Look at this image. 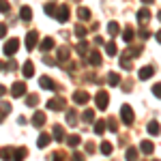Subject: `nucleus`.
I'll return each instance as SVG.
<instances>
[{
  "label": "nucleus",
  "mask_w": 161,
  "mask_h": 161,
  "mask_svg": "<svg viewBox=\"0 0 161 161\" xmlns=\"http://www.w3.org/2000/svg\"><path fill=\"white\" fill-rule=\"evenodd\" d=\"M0 13H9V2L7 0H0Z\"/></svg>",
  "instance_id": "nucleus-42"
},
{
  "label": "nucleus",
  "mask_w": 161,
  "mask_h": 161,
  "mask_svg": "<svg viewBox=\"0 0 161 161\" xmlns=\"http://www.w3.org/2000/svg\"><path fill=\"white\" fill-rule=\"evenodd\" d=\"M92 120H95V112L86 110V112H84V123H92Z\"/></svg>",
  "instance_id": "nucleus-35"
},
{
  "label": "nucleus",
  "mask_w": 161,
  "mask_h": 161,
  "mask_svg": "<svg viewBox=\"0 0 161 161\" xmlns=\"http://www.w3.org/2000/svg\"><path fill=\"white\" fill-rule=\"evenodd\" d=\"M150 37V32L148 30H144V28H142V30H140V39H148Z\"/></svg>",
  "instance_id": "nucleus-46"
},
{
  "label": "nucleus",
  "mask_w": 161,
  "mask_h": 161,
  "mask_svg": "<svg viewBox=\"0 0 161 161\" xmlns=\"http://www.w3.org/2000/svg\"><path fill=\"white\" fill-rule=\"evenodd\" d=\"M148 19H150V11L148 9H140V11H137V22H140V24L148 22Z\"/></svg>",
  "instance_id": "nucleus-18"
},
{
  "label": "nucleus",
  "mask_w": 161,
  "mask_h": 161,
  "mask_svg": "<svg viewBox=\"0 0 161 161\" xmlns=\"http://www.w3.org/2000/svg\"><path fill=\"white\" fill-rule=\"evenodd\" d=\"M88 64H92V67H99L101 64V54L99 52H90V54H88Z\"/></svg>",
  "instance_id": "nucleus-12"
},
{
  "label": "nucleus",
  "mask_w": 161,
  "mask_h": 161,
  "mask_svg": "<svg viewBox=\"0 0 161 161\" xmlns=\"http://www.w3.org/2000/svg\"><path fill=\"white\" fill-rule=\"evenodd\" d=\"M26 155H28L26 148H15V153H13V161H24Z\"/></svg>",
  "instance_id": "nucleus-19"
},
{
  "label": "nucleus",
  "mask_w": 161,
  "mask_h": 161,
  "mask_svg": "<svg viewBox=\"0 0 161 161\" xmlns=\"http://www.w3.org/2000/svg\"><path fill=\"white\" fill-rule=\"evenodd\" d=\"M80 17H82V19H88V17H90V11H88L86 7H82V9H80Z\"/></svg>",
  "instance_id": "nucleus-40"
},
{
  "label": "nucleus",
  "mask_w": 161,
  "mask_h": 161,
  "mask_svg": "<svg viewBox=\"0 0 161 161\" xmlns=\"http://www.w3.org/2000/svg\"><path fill=\"white\" fill-rule=\"evenodd\" d=\"M67 142H69V146H73V148H75V146H80L82 137L77 136V133H73V136H69V137H67Z\"/></svg>",
  "instance_id": "nucleus-24"
},
{
  "label": "nucleus",
  "mask_w": 161,
  "mask_h": 161,
  "mask_svg": "<svg viewBox=\"0 0 161 161\" xmlns=\"http://www.w3.org/2000/svg\"><path fill=\"white\" fill-rule=\"evenodd\" d=\"M120 120H123L125 125H133L136 116H133V110H131V105H123V108H120Z\"/></svg>",
  "instance_id": "nucleus-2"
},
{
  "label": "nucleus",
  "mask_w": 161,
  "mask_h": 161,
  "mask_svg": "<svg viewBox=\"0 0 161 161\" xmlns=\"http://www.w3.org/2000/svg\"><path fill=\"white\" fill-rule=\"evenodd\" d=\"M123 39L127 41V43H131V41H133V28H125L123 30Z\"/></svg>",
  "instance_id": "nucleus-26"
},
{
  "label": "nucleus",
  "mask_w": 161,
  "mask_h": 161,
  "mask_svg": "<svg viewBox=\"0 0 161 161\" xmlns=\"http://www.w3.org/2000/svg\"><path fill=\"white\" fill-rule=\"evenodd\" d=\"M9 112H11V103H7V101H2V103H0V114H2V116H7Z\"/></svg>",
  "instance_id": "nucleus-33"
},
{
  "label": "nucleus",
  "mask_w": 161,
  "mask_h": 161,
  "mask_svg": "<svg viewBox=\"0 0 161 161\" xmlns=\"http://www.w3.org/2000/svg\"><path fill=\"white\" fill-rule=\"evenodd\" d=\"M88 52V43L86 41H80V45H77V54H86Z\"/></svg>",
  "instance_id": "nucleus-37"
},
{
  "label": "nucleus",
  "mask_w": 161,
  "mask_h": 161,
  "mask_svg": "<svg viewBox=\"0 0 161 161\" xmlns=\"http://www.w3.org/2000/svg\"><path fill=\"white\" fill-rule=\"evenodd\" d=\"M125 157H127V161H136V159H137V150H136V148H127Z\"/></svg>",
  "instance_id": "nucleus-28"
},
{
  "label": "nucleus",
  "mask_w": 161,
  "mask_h": 161,
  "mask_svg": "<svg viewBox=\"0 0 161 161\" xmlns=\"http://www.w3.org/2000/svg\"><path fill=\"white\" fill-rule=\"evenodd\" d=\"M75 35L77 37H86V28L84 26H75Z\"/></svg>",
  "instance_id": "nucleus-39"
},
{
  "label": "nucleus",
  "mask_w": 161,
  "mask_h": 161,
  "mask_svg": "<svg viewBox=\"0 0 161 161\" xmlns=\"http://www.w3.org/2000/svg\"><path fill=\"white\" fill-rule=\"evenodd\" d=\"M112 150H114V146H112L110 142H103V144H101V153H103V155H112Z\"/></svg>",
  "instance_id": "nucleus-30"
},
{
  "label": "nucleus",
  "mask_w": 161,
  "mask_h": 161,
  "mask_svg": "<svg viewBox=\"0 0 161 161\" xmlns=\"http://www.w3.org/2000/svg\"><path fill=\"white\" fill-rule=\"evenodd\" d=\"M50 140H52L50 133H41V136H39V140H37V146H39V148H45V146L50 144Z\"/></svg>",
  "instance_id": "nucleus-14"
},
{
  "label": "nucleus",
  "mask_w": 161,
  "mask_h": 161,
  "mask_svg": "<svg viewBox=\"0 0 161 161\" xmlns=\"http://www.w3.org/2000/svg\"><path fill=\"white\" fill-rule=\"evenodd\" d=\"M153 73H155V69H153V67H142L137 77H140V80L144 82V80H150V77H153Z\"/></svg>",
  "instance_id": "nucleus-10"
},
{
  "label": "nucleus",
  "mask_w": 161,
  "mask_h": 161,
  "mask_svg": "<svg viewBox=\"0 0 161 161\" xmlns=\"http://www.w3.org/2000/svg\"><path fill=\"white\" fill-rule=\"evenodd\" d=\"M22 71H24V77H32V75H35V64L28 60L24 64V69H22Z\"/></svg>",
  "instance_id": "nucleus-22"
},
{
  "label": "nucleus",
  "mask_w": 161,
  "mask_h": 161,
  "mask_svg": "<svg viewBox=\"0 0 161 161\" xmlns=\"http://www.w3.org/2000/svg\"><path fill=\"white\" fill-rule=\"evenodd\" d=\"M88 99H90V95H88V92H84V90H77V92H73V103L84 105V103H88Z\"/></svg>",
  "instance_id": "nucleus-7"
},
{
  "label": "nucleus",
  "mask_w": 161,
  "mask_h": 161,
  "mask_svg": "<svg viewBox=\"0 0 161 161\" xmlns=\"http://www.w3.org/2000/svg\"><path fill=\"white\" fill-rule=\"evenodd\" d=\"M37 103H39L37 95H28V97H26V105H30V108H32V105H37Z\"/></svg>",
  "instance_id": "nucleus-34"
},
{
  "label": "nucleus",
  "mask_w": 161,
  "mask_h": 161,
  "mask_svg": "<svg viewBox=\"0 0 161 161\" xmlns=\"http://www.w3.org/2000/svg\"><path fill=\"white\" fill-rule=\"evenodd\" d=\"M67 123L71 125V127H73V125L77 123V114H75L73 110H67Z\"/></svg>",
  "instance_id": "nucleus-25"
},
{
  "label": "nucleus",
  "mask_w": 161,
  "mask_h": 161,
  "mask_svg": "<svg viewBox=\"0 0 161 161\" xmlns=\"http://www.w3.org/2000/svg\"><path fill=\"white\" fill-rule=\"evenodd\" d=\"M39 84H41V88H47V90H56V88H58V84H56V82H52L47 75H43Z\"/></svg>",
  "instance_id": "nucleus-9"
},
{
  "label": "nucleus",
  "mask_w": 161,
  "mask_h": 161,
  "mask_svg": "<svg viewBox=\"0 0 161 161\" xmlns=\"http://www.w3.org/2000/svg\"><path fill=\"white\" fill-rule=\"evenodd\" d=\"M157 17H159V22H161V11H159V13H157Z\"/></svg>",
  "instance_id": "nucleus-53"
},
{
  "label": "nucleus",
  "mask_w": 161,
  "mask_h": 161,
  "mask_svg": "<svg viewBox=\"0 0 161 161\" xmlns=\"http://www.w3.org/2000/svg\"><path fill=\"white\" fill-rule=\"evenodd\" d=\"M7 35V24H0V37H4Z\"/></svg>",
  "instance_id": "nucleus-47"
},
{
  "label": "nucleus",
  "mask_w": 161,
  "mask_h": 161,
  "mask_svg": "<svg viewBox=\"0 0 161 161\" xmlns=\"http://www.w3.org/2000/svg\"><path fill=\"white\" fill-rule=\"evenodd\" d=\"M45 13H47V15H56V13H58V11H56V4H52V2H50V4H45Z\"/></svg>",
  "instance_id": "nucleus-38"
},
{
  "label": "nucleus",
  "mask_w": 161,
  "mask_h": 161,
  "mask_svg": "<svg viewBox=\"0 0 161 161\" xmlns=\"http://www.w3.org/2000/svg\"><path fill=\"white\" fill-rule=\"evenodd\" d=\"M108 84H110V86H118V84H120V75L114 73V71L108 73Z\"/></svg>",
  "instance_id": "nucleus-20"
},
{
  "label": "nucleus",
  "mask_w": 161,
  "mask_h": 161,
  "mask_svg": "<svg viewBox=\"0 0 161 161\" xmlns=\"http://www.w3.org/2000/svg\"><path fill=\"white\" fill-rule=\"evenodd\" d=\"M142 2H146V4H153V0H142Z\"/></svg>",
  "instance_id": "nucleus-52"
},
{
  "label": "nucleus",
  "mask_w": 161,
  "mask_h": 161,
  "mask_svg": "<svg viewBox=\"0 0 161 161\" xmlns=\"http://www.w3.org/2000/svg\"><path fill=\"white\" fill-rule=\"evenodd\" d=\"M140 150H142V153H144V155H150V153H153V150H155V144H153V142H150V140H144V142H142V144H140Z\"/></svg>",
  "instance_id": "nucleus-13"
},
{
  "label": "nucleus",
  "mask_w": 161,
  "mask_h": 161,
  "mask_svg": "<svg viewBox=\"0 0 161 161\" xmlns=\"http://www.w3.org/2000/svg\"><path fill=\"white\" fill-rule=\"evenodd\" d=\"M26 92H28V90H26L24 82H15V84L11 86V95H13V97H24Z\"/></svg>",
  "instance_id": "nucleus-5"
},
{
  "label": "nucleus",
  "mask_w": 161,
  "mask_h": 161,
  "mask_svg": "<svg viewBox=\"0 0 161 161\" xmlns=\"http://www.w3.org/2000/svg\"><path fill=\"white\" fill-rule=\"evenodd\" d=\"M67 58H69V47H60V50H58V60L64 62Z\"/></svg>",
  "instance_id": "nucleus-29"
},
{
  "label": "nucleus",
  "mask_w": 161,
  "mask_h": 161,
  "mask_svg": "<svg viewBox=\"0 0 161 161\" xmlns=\"http://www.w3.org/2000/svg\"><path fill=\"white\" fill-rule=\"evenodd\" d=\"M153 95H155V97H161V82L153 86Z\"/></svg>",
  "instance_id": "nucleus-43"
},
{
  "label": "nucleus",
  "mask_w": 161,
  "mask_h": 161,
  "mask_svg": "<svg viewBox=\"0 0 161 161\" xmlns=\"http://www.w3.org/2000/svg\"><path fill=\"white\" fill-rule=\"evenodd\" d=\"M32 125H35V127L45 125V114H43V112H35V116H32Z\"/></svg>",
  "instance_id": "nucleus-15"
},
{
  "label": "nucleus",
  "mask_w": 161,
  "mask_h": 161,
  "mask_svg": "<svg viewBox=\"0 0 161 161\" xmlns=\"http://www.w3.org/2000/svg\"><path fill=\"white\" fill-rule=\"evenodd\" d=\"M64 159H67L64 153H56V155H54V161H64Z\"/></svg>",
  "instance_id": "nucleus-44"
},
{
  "label": "nucleus",
  "mask_w": 161,
  "mask_h": 161,
  "mask_svg": "<svg viewBox=\"0 0 161 161\" xmlns=\"http://www.w3.org/2000/svg\"><path fill=\"white\" fill-rule=\"evenodd\" d=\"M64 105H67V103H64V99H62V97H54V99L47 101V108H50V110H54V112L64 110Z\"/></svg>",
  "instance_id": "nucleus-4"
},
{
  "label": "nucleus",
  "mask_w": 161,
  "mask_h": 161,
  "mask_svg": "<svg viewBox=\"0 0 161 161\" xmlns=\"http://www.w3.org/2000/svg\"><path fill=\"white\" fill-rule=\"evenodd\" d=\"M86 153H95V146H92V142H88V144H86Z\"/></svg>",
  "instance_id": "nucleus-49"
},
{
  "label": "nucleus",
  "mask_w": 161,
  "mask_h": 161,
  "mask_svg": "<svg viewBox=\"0 0 161 161\" xmlns=\"http://www.w3.org/2000/svg\"><path fill=\"white\" fill-rule=\"evenodd\" d=\"M0 159H4V161H13V150L11 148H0Z\"/></svg>",
  "instance_id": "nucleus-23"
},
{
  "label": "nucleus",
  "mask_w": 161,
  "mask_h": 161,
  "mask_svg": "<svg viewBox=\"0 0 161 161\" xmlns=\"http://www.w3.org/2000/svg\"><path fill=\"white\" fill-rule=\"evenodd\" d=\"M146 131H148L150 136H159V133H161V125L157 123V120H150L148 127H146Z\"/></svg>",
  "instance_id": "nucleus-11"
},
{
  "label": "nucleus",
  "mask_w": 161,
  "mask_h": 161,
  "mask_svg": "<svg viewBox=\"0 0 161 161\" xmlns=\"http://www.w3.org/2000/svg\"><path fill=\"white\" fill-rule=\"evenodd\" d=\"M15 67H17V64H15V60H9V64H7V69H9V71H13Z\"/></svg>",
  "instance_id": "nucleus-48"
},
{
  "label": "nucleus",
  "mask_w": 161,
  "mask_h": 161,
  "mask_svg": "<svg viewBox=\"0 0 161 161\" xmlns=\"http://www.w3.org/2000/svg\"><path fill=\"white\" fill-rule=\"evenodd\" d=\"M105 52H108L110 56H114V54H116V43H114V41H110V43L105 45Z\"/></svg>",
  "instance_id": "nucleus-36"
},
{
  "label": "nucleus",
  "mask_w": 161,
  "mask_h": 161,
  "mask_svg": "<svg viewBox=\"0 0 161 161\" xmlns=\"http://www.w3.org/2000/svg\"><path fill=\"white\" fill-rule=\"evenodd\" d=\"M103 131H105V123H103V120H97V123H95V133H97V136H103Z\"/></svg>",
  "instance_id": "nucleus-27"
},
{
  "label": "nucleus",
  "mask_w": 161,
  "mask_h": 161,
  "mask_svg": "<svg viewBox=\"0 0 161 161\" xmlns=\"http://www.w3.org/2000/svg\"><path fill=\"white\" fill-rule=\"evenodd\" d=\"M56 19H58L60 24H64V22L69 19V7H64V4H62V7H58V13H56Z\"/></svg>",
  "instance_id": "nucleus-8"
},
{
  "label": "nucleus",
  "mask_w": 161,
  "mask_h": 161,
  "mask_svg": "<svg viewBox=\"0 0 161 161\" xmlns=\"http://www.w3.org/2000/svg\"><path fill=\"white\" fill-rule=\"evenodd\" d=\"M19 17H22V19H24V22H30V19H32V11H30V7H22V9H19Z\"/></svg>",
  "instance_id": "nucleus-17"
},
{
  "label": "nucleus",
  "mask_w": 161,
  "mask_h": 161,
  "mask_svg": "<svg viewBox=\"0 0 161 161\" xmlns=\"http://www.w3.org/2000/svg\"><path fill=\"white\" fill-rule=\"evenodd\" d=\"M71 161H84V155H82V153H73Z\"/></svg>",
  "instance_id": "nucleus-45"
},
{
  "label": "nucleus",
  "mask_w": 161,
  "mask_h": 161,
  "mask_svg": "<svg viewBox=\"0 0 161 161\" xmlns=\"http://www.w3.org/2000/svg\"><path fill=\"white\" fill-rule=\"evenodd\" d=\"M120 67H123V69H127V71H129V69H131V60H127V58H120Z\"/></svg>",
  "instance_id": "nucleus-41"
},
{
  "label": "nucleus",
  "mask_w": 161,
  "mask_h": 161,
  "mask_svg": "<svg viewBox=\"0 0 161 161\" xmlns=\"http://www.w3.org/2000/svg\"><path fill=\"white\" fill-rule=\"evenodd\" d=\"M108 32H110V37L118 35V24H116V22H110V24H108Z\"/></svg>",
  "instance_id": "nucleus-31"
},
{
  "label": "nucleus",
  "mask_w": 161,
  "mask_h": 161,
  "mask_svg": "<svg viewBox=\"0 0 161 161\" xmlns=\"http://www.w3.org/2000/svg\"><path fill=\"white\" fill-rule=\"evenodd\" d=\"M37 41H39L37 30H30V32H28V37H26V47H28V50H35Z\"/></svg>",
  "instance_id": "nucleus-6"
},
{
  "label": "nucleus",
  "mask_w": 161,
  "mask_h": 161,
  "mask_svg": "<svg viewBox=\"0 0 161 161\" xmlns=\"http://www.w3.org/2000/svg\"><path fill=\"white\" fill-rule=\"evenodd\" d=\"M157 41H159V43H161V30H159V32H157Z\"/></svg>",
  "instance_id": "nucleus-51"
},
{
  "label": "nucleus",
  "mask_w": 161,
  "mask_h": 161,
  "mask_svg": "<svg viewBox=\"0 0 161 161\" xmlns=\"http://www.w3.org/2000/svg\"><path fill=\"white\" fill-rule=\"evenodd\" d=\"M52 47H54V39H52V37H45L43 41H41V50H43V52H50Z\"/></svg>",
  "instance_id": "nucleus-21"
},
{
  "label": "nucleus",
  "mask_w": 161,
  "mask_h": 161,
  "mask_svg": "<svg viewBox=\"0 0 161 161\" xmlns=\"http://www.w3.org/2000/svg\"><path fill=\"white\" fill-rule=\"evenodd\" d=\"M17 50H19V39H9V41L4 43V47H2V52H4L7 56H13Z\"/></svg>",
  "instance_id": "nucleus-3"
},
{
  "label": "nucleus",
  "mask_w": 161,
  "mask_h": 161,
  "mask_svg": "<svg viewBox=\"0 0 161 161\" xmlns=\"http://www.w3.org/2000/svg\"><path fill=\"white\" fill-rule=\"evenodd\" d=\"M4 95H7V88H4L2 84H0V97H4Z\"/></svg>",
  "instance_id": "nucleus-50"
},
{
  "label": "nucleus",
  "mask_w": 161,
  "mask_h": 161,
  "mask_svg": "<svg viewBox=\"0 0 161 161\" xmlns=\"http://www.w3.org/2000/svg\"><path fill=\"white\" fill-rule=\"evenodd\" d=\"M116 118H108V123H105V127H108V129H110V131H114V133H116V131H118V127H116Z\"/></svg>",
  "instance_id": "nucleus-32"
},
{
  "label": "nucleus",
  "mask_w": 161,
  "mask_h": 161,
  "mask_svg": "<svg viewBox=\"0 0 161 161\" xmlns=\"http://www.w3.org/2000/svg\"><path fill=\"white\" fill-rule=\"evenodd\" d=\"M108 103H110V92L99 90V92L95 95V105H97V110H105V108H108Z\"/></svg>",
  "instance_id": "nucleus-1"
},
{
  "label": "nucleus",
  "mask_w": 161,
  "mask_h": 161,
  "mask_svg": "<svg viewBox=\"0 0 161 161\" xmlns=\"http://www.w3.org/2000/svg\"><path fill=\"white\" fill-rule=\"evenodd\" d=\"M52 137H54V140H58V142H62V140H64V129H62L60 125H56V127H54Z\"/></svg>",
  "instance_id": "nucleus-16"
}]
</instances>
